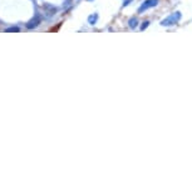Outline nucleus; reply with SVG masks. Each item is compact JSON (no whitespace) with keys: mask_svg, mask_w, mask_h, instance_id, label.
Masks as SVG:
<instances>
[{"mask_svg":"<svg viewBox=\"0 0 192 192\" xmlns=\"http://www.w3.org/2000/svg\"><path fill=\"white\" fill-rule=\"evenodd\" d=\"M180 19H181V13L176 11V13H172L171 15H168L166 19H163L161 21V25H163V26H173V25H176L177 23H178Z\"/></svg>","mask_w":192,"mask_h":192,"instance_id":"obj_1","label":"nucleus"},{"mask_svg":"<svg viewBox=\"0 0 192 192\" xmlns=\"http://www.w3.org/2000/svg\"><path fill=\"white\" fill-rule=\"evenodd\" d=\"M158 4V0H146V2L142 3V5L139 6L138 9V13H143L146 10H148L149 8H153V6H156Z\"/></svg>","mask_w":192,"mask_h":192,"instance_id":"obj_2","label":"nucleus"},{"mask_svg":"<svg viewBox=\"0 0 192 192\" xmlns=\"http://www.w3.org/2000/svg\"><path fill=\"white\" fill-rule=\"evenodd\" d=\"M39 24H40V15L37 14V17H34L32 20L28 21L26 28H28V29H33V28H37Z\"/></svg>","mask_w":192,"mask_h":192,"instance_id":"obj_3","label":"nucleus"},{"mask_svg":"<svg viewBox=\"0 0 192 192\" xmlns=\"http://www.w3.org/2000/svg\"><path fill=\"white\" fill-rule=\"evenodd\" d=\"M128 25H130L131 29H134V28L138 25V20L136 18H132V19H130V21H128Z\"/></svg>","mask_w":192,"mask_h":192,"instance_id":"obj_4","label":"nucleus"},{"mask_svg":"<svg viewBox=\"0 0 192 192\" xmlns=\"http://www.w3.org/2000/svg\"><path fill=\"white\" fill-rule=\"evenodd\" d=\"M97 20H98V15H97V14H92V15L88 18V21H89L90 25H94L97 23Z\"/></svg>","mask_w":192,"mask_h":192,"instance_id":"obj_5","label":"nucleus"},{"mask_svg":"<svg viewBox=\"0 0 192 192\" xmlns=\"http://www.w3.org/2000/svg\"><path fill=\"white\" fill-rule=\"evenodd\" d=\"M20 29L18 26H10V28H8V29H5V32L6 33H18Z\"/></svg>","mask_w":192,"mask_h":192,"instance_id":"obj_6","label":"nucleus"},{"mask_svg":"<svg viewBox=\"0 0 192 192\" xmlns=\"http://www.w3.org/2000/svg\"><path fill=\"white\" fill-rule=\"evenodd\" d=\"M148 25H149V21H143V24L141 25V30H145Z\"/></svg>","mask_w":192,"mask_h":192,"instance_id":"obj_7","label":"nucleus"},{"mask_svg":"<svg viewBox=\"0 0 192 192\" xmlns=\"http://www.w3.org/2000/svg\"><path fill=\"white\" fill-rule=\"evenodd\" d=\"M89 2H92V0H89Z\"/></svg>","mask_w":192,"mask_h":192,"instance_id":"obj_8","label":"nucleus"}]
</instances>
